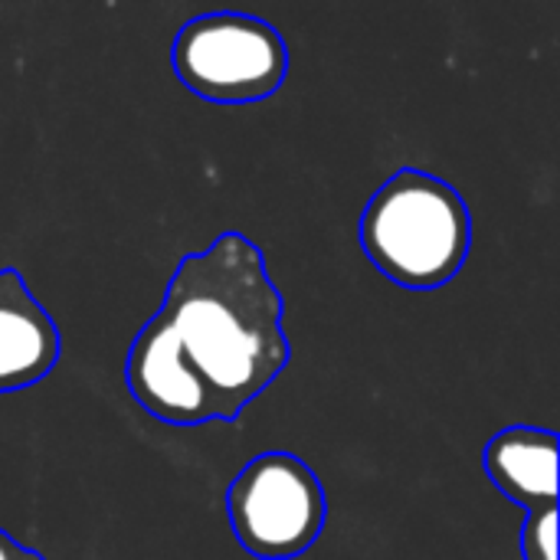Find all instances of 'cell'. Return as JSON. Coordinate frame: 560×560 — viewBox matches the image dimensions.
Here are the masks:
<instances>
[{"instance_id":"6da1fadb","label":"cell","mask_w":560,"mask_h":560,"mask_svg":"<svg viewBox=\"0 0 560 560\" xmlns=\"http://www.w3.org/2000/svg\"><path fill=\"white\" fill-rule=\"evenodd\" d=\"M207 381L220 423H233L289 364L282 295L262 249L243 233H220L177 262L154 312Z\"/></svg>"},{"instance_id":"8992f818","label":"cell","mask_w":560,"mask_h":560,"mask_svg":"<svg viewBox=\"0 0 560 560\" xmlns=\"http://www.w3.org/2000/svg\"><path fill=\"white\" fill-rule=\"evenodd\" d=\"M59 328L13 266L0 269V397L49 377L59 361Z\"/></svg>"},{"instance_id":"7a4b0ae2","label":"cell","mask_w":560,"mask_h":560,"mask_svg":"<svg viewBox=\"0 0 560 560\" xmlns=\"http://www.w3.org/2000/svg\"><path fill=\"white\" fill-rule=\"evenodd\" d=\"M361 249L371 266L410 292H433L459 276L472 249V213L443 177L394 171L361 213Z\"/></svg>"},{"instance_id":"ba28073f","label":"cell","mask_w":560,"mask_h":560,"mask_svg":"<svg viewBox=\"0 0 560 560\" xmlns=\"http://www.w3.org/2000/svg\"><path fill=\"white\" fill-rule=\"evenodd\" d=\"M522 558L558 560V509L532 512L522 528Z\"/></svg>"},{"instance_id":"277c9868","label":"cell","mask_w":560,"mask_h":560,"mask_svg":"<svg viewBox=\"0 0 560 560\" xmlns=\"http://www.w3.org/2000/svg\"><path fill=\"white\" fill-rule=\"evenodd\" d=\"M226 515L246 555L292 560L318 541L328 522V499L305 459L292 453H262L230 482Z\"/></svg>"},{"instance_id":"3957f363","label":"cell","mask_w":560,"mask_h":560,"mask_svg":"<svg viewBox=\"0 0 560 560\" xmlns=\"http://www.w3.org/2000/svg\"><path fill=\"white\" fill-rule=\"evenodd\" d=\"M171 66L184 89L207 102L243 105L276 95L289 75V46L282 33L236 10L200 13L174 39Z\"/></svg>"},{"instance_id":"9c48e42d","label":"cell","mask_w":560,"mask_h":560,"mask_svg":"<svg viewBox=\"0 0 560 560\" xmlns=\"http://www.w3.org/2000/svg\"><path fill=\"white\" fill-rule=\"evenodd\" d=\"M0 560H46L39 551L20 545L16 538H10L3 528H0Z\"/></svg>"},{"instance_id":"52a82bcc","label":"cell","mask_w":560,"mask_h":560,"mask_svg":"<svg viewBox=\"0 0 560 560\" xmlns=\"http://www.w3.org/2000/svg\"><path fill=\"white\" fill-rule=\"evenodd\" d=\"M486 472L492 486L528 515L558 509V433L538 427L499 430L486 453Z\"/></svg>"},{"instance_id":"5b68a950","label":"cell","mask_w":560,"mask_h":560,"mask_svg":"<svg viewBox=\"0 0 560 560\" xmlns=\"http://www.w3.org/2000/svg\"><path fill=\"white\" fill-rule=\"evenodd\" d=\"M125 384L131 400L161 423L203 427L220 420L207 381L197 374L180 341L158 315H151V322L131 341L125 361Z\"/></svg>"}]
</instances>
